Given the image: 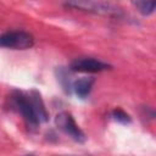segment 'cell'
I'll return each mask as SVG.
<instances>
[{
  "instance_id": "obj_3",
  "label": "cell",
  "mask_w": 156,
  "mask_h": 156,
  "mask_svg": "<svg viewBox=\"0 0 156 156\" xmlns=\"http://www.w3.org/2000/svg\"><path fill=\"white\" fill-rule=\"evenodd\" d=\"M34 45L32 34L24 30H9L0 34V48L12 50H26Z\"/></svg>"
},
{
  "instance_id": "obj_10",
  "label": "cell",
  "mask_w": 156,
  "mask_h": 156,
  "mask_svg": "<svg viewBox=\"0 0 156 156\" xmlns=\"http://www.w3.org/2000/svg\"><path fill=\"white\" fill-rule=\"evenodd\" d=\"M57 79L60 82V84L62 85V88L65 89L66 93H71L72 91V82H69V78H68V73L66 69L63 68H60L58 72H57Z\"/></svg>"
},
{
  "instance_id": "obj_6",
  "label": "cell",
  "mask_w": 156,
  "mask_h": 156,
  "mask_svg": "<svg viewBox=\"0 0 156 156\" xmlns=\"http://www.w3.org/2000/svg\"><path fill=\"white\" fill-rule=\"evenodd\" d=\"M94 83H95V79L93 77H82V78H78L77 80L72 82V91L79 99H85L90 94Z\"/></svg>"
},
{
  "instance_id": "obj_1",
  "label": "cell",
  "mask_w": 156,
  "mask_h": 156,
  "mask_svg": "<svg viewBox=\"0 0 156 156\" xmlns=\"http://www.w3.org/2000/svg\"><path fill=\"white\" fill-rule=\"evenodd\" d=\"M11 104L15 107V110L22 116L27 127L30 130H37L40 124V121L35 113L28 91L26 93L21 90H13L11 94Z\"/></svg>"
},
{
  "instance_id": "obj_5",
  "label": "cell",
  "mask_w": 156,
  "mask_h": 156,
  "mask_svg": "<svg viewBox=\"0 0 156 156\" xmlns=\"http://www.w3.org/2000/svg\"><path fill=\"white\" fill-rule=\"evenodd\" d=\"M71 71L73 72H82V73H96L110 69L111 66L101 60L94 57H78L72 61L69 66Z\"/></svg>"
},
{
  "instance_id": "obj_9",
  "label": "cell",
  "mask_w": 156,
  "mask_h": 156,
  "mask_svg": "<svg viewBox=\"0 0 156 156\" xmlns=\"http://www.w3.org/2000/svg\"><path fill=\"white\" fill-rule=\"evenodd\" d=\"M111 118H112L113 121L118 122V123H122V124H128V123L132 122L130 116H129L126 111H123V110H121V108H115V110L111 112Z\"/></svg>"
},
{
  "instance_id": "obj_8",
  "label": "cell",
  "mask_w": 156,
  "mask_h": 156,
  "mask_svg": "<svg viewBox=\"0 0 156 156\" xmlns=\"http://www.w3.org/2000/svg\"><path fill=\"white\" fill-rule=\"evenodd\" d=\"M133 5L143 16H150L155 12L156 0H133Z\"/></svg>"
},
{
  "instance_id": "obj_4",
  "label": "cell",
  "mask_w": 156,
  "mask_h": 156,
  "mask_svg": "<svg viewBox=\"0 0 156 156\" xmlns=\"http://www.w3.org/2000/svg\"><path fill=\"white\" fill-rule=\"evenodd\" d=\"M55 124L58 129H61L66 135H68L76 143H79V144L85 143L87 136L84 132L79 128V126L76 123L73 116L69 112H66V111L60 112L55 117Z\"/></svg>"
},
{
  "instance_id": "obj_2",
  "label": "cell",
  "mask_w": 156,
  "mask_h": 156,
  "mask_svg": "<svg viewBox=\"0 0 156 156\" xmlns=\"http://www.w3.org/2000/svg\"><path fill=\"white\" fill-rule=\"evenodd\" d=\"M63 5L68 9L102 16H118L121 13L117 6L101 0H65Z\"/></svg>"
},
{
  "instance_id": "obj_7",
  "label": "cell",
  "mask_w": 156,
  "mask_h": 156,
  "mask_svg": "<svg viewBox=\"0 0 156 156\" xmlns=\"http://www.w3.org/2000/svg\"><path fill=\"white\" fill-rule=\"evenodd\" d=\"M28 94H29V98H30V100H32V104H33V106H34L35 113H37V116H38V118H39V121H40V123L46 122V121L49 119V113H48V110H46V107H45V104H44V101H43V99H41L39 91H37V90L33 89V90L28 91Z\"/></svg>"
}]
</instances>
